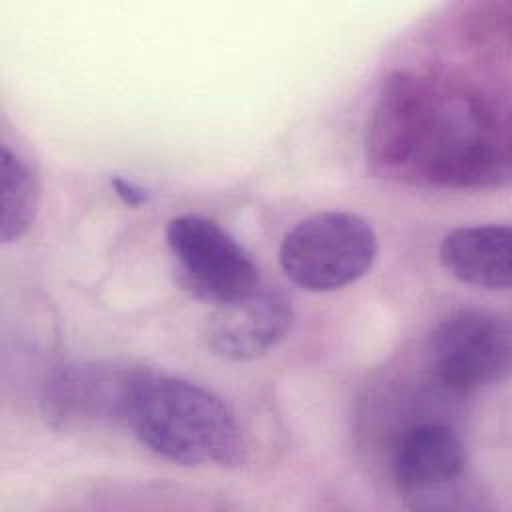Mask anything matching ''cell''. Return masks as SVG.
Listing matches in <instances>:
<instances>
[{
  "instance_id": "cell-1",
  "label": "cell",
  "mask_w": 512,
  "mask_h": 512,
  "mask_svg": "<svg viewBox=\"0 0 512 512\" xmlns=\"http://www.w3.org/2000/svg\"><path fill=\"white\" fill-rule=\"evenodd\" d=\"M366 158L382 178L440 188L502 186L510 180L508 122L470 86L396 70L372 108Z\"/></svg>"
},
{
  "instance_id": "cell-2",
  "label": "cell",
  "mask_w": 512,
  "mask_h": 512,
  "mask_svg": "<svg viewBox=\"0 0 512 512\" xmlns=\"http://www.w3.org/2000/svg\"><path fill=\"white\" fill-rule=\"evenodd\" d=\"M124 424L158 456L198 466H240L246 446L228 406L184 378L140 368L130 390Z\"/></svg>"
},
{
  "instance_id": "cell-3",
  "label": "cell",
  "mask_w": 512,
  "mask_h": 512,
  "mask_svg": "<svg viewBox=\"0 0 512 512\" xmlns=\"http://www.w3.org/2000/svg\"><path fill=\"white\" fill-rule=\"evenodd\" d=\"M378 254V238L368 220L342 210H326L296 222L280 244L284 274L308 292L344 288L364 276Z\"/></svg>"
},
{
  "instance_id": "cell-4",
  "label": "cell",
  "mask_w": 512,
  "mask_h": 512,
  "mask_svg": "<svg viewBox=\"0 0 512 512\" xmlns=\"http://www.w3.org/2000/svg\"><path fill=\"white\" fill-rule=\"evenodd\" d=\"M166 246L176 278L192 296L222 304L260 286L254 258L220 224L184 214L166 226Z\"/></svg>"
},
{
  "instance_id": "cell-5",
  "label": "cell",
  "mask_w": 512,
  "mask_h": 512,
  "mask_svg": "<svg viewBox=\"0 0 512 512\" xmlns=\"http://www.w3.org/2000/svg\"><path fill=\"white\" fill-rule=\"evenodd\" d=\"M508 324L486 310H454L430 338V366L450 390L470 392L500 382L510 368Z\"/></svg>"
},
{
  "instance_id": "cell-6",
  "label": "cell",
  "mask_w": 512,
  "mask_h": 512,
  "mask_svg": "<svg viewBox=\"0 0 512 512\" xmlns=\"http://www.w3.org/2000/svg\"><path fill=\"white\" fill-rule=\"evenodd\" d=\"M466 450L460 436L440 422L408 428L396 444L392 474L398 492L416 510H450L464 502Z\"/></svg>"
},
{
  "instance_id": "cell-7",
  "label": "cell",
  "mask_w": 512,
  "mask_h": 512,
  "mask_svg": "<svg viewBox=\"0 0 512 512\" xmlns=\"http://www.w3.org/2000/svg\"><path fill=\"white\" fill-rule=\"evenodd\" d=\"M292 320L290 300L260 284L244 296L216 304L208 316L204 338L220 358L254 360L284 340Z\"/></svg>"
},
{
  "instance_id": "cell-8",
  "label": "cell",
  "mask_w": 512,
  "mask_h": 512,
  "mask_svg": "<svg viewBox=\"0 0 512 512\" xmlns=\"http://www.w3.org/2000/svg\"><path fill=\"white\" fill-rule=\"evenodd\" d=\"M138 370L140 368L100 362L64 366L48 384V414L60 422H124L130 390Z\"/></svg>"
},
{
  "instance_id": "cell-9",
  "label": "cell",
  "mask_w": 512,
  "mask_h": 512,
  "mask_svg": "<svg viewBox=\"0 0 512 512\" xmlns=\"http://www.w3.org/2000/svg\"><path fill=\"white\" fill-rule=\"evenodd\" d=\"M512 232L506 224L462 226L448 232L440 244V262L456 280L506 290L512 280Z\"/></svg>"
},
{
  "instance_id": "cell-10",
  "label": "cell",
  "mask_w": 512,
  "mask_h": 512,
  "mask_svg": "<svg viewBox=\"0 0 512 512\" xmlns=\"http://www.w3.org/2000/svg\"><path fill=\"white\" fill-rule=\"evenodd\" d=\"M40 204V184L30 162L2 144V218L0 234L4 242L22 238L36 220Z\"/></svg>"
},
{
  "instance_id": "cell-11",
  "label": "cell",
  "mask_w": 512,
  "mask_h": 512,
  "mask_svg": "<svg viewBox=\"0 0 512 512\" xmlns=\"http://www.w3.org/2000/svg\"><path fill=\"white\" fill-rule=\"evenodd\" d=\"M112 186L116 190V194L120 196V200L128 206H140L146 202V192L136 186L134 182L130 180H124V178H112Z\"/></svg>"
}]
</instances>
